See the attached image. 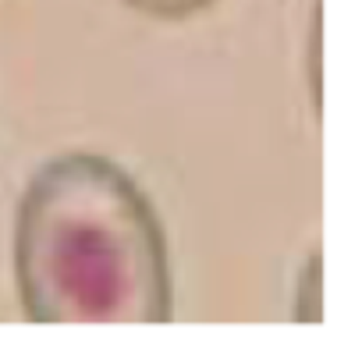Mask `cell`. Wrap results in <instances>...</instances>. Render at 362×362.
<instances>
[{
  "instance_id": "cell-2",
  "label": "cell",
  "mask_w": 362,
  "mask_h": 362,
  "mask_svg": "<svg viewBox=\"0 0 362 362\" xmlns=\"http://www.w3.org/2000/svg\"><path fill=\"white\" fill-rule=\"evenodd\" d=\"M135 15L153 18V22H189L203 11H210L217 0H121Z\"/></svg>"
},
{
  "instance_id": "cell-1",
  "label": "cell",
  "mask_w": 362,
  "mask_h": 362,
  "mask_svg": "<svg viewBox=\"0 0 362 362\" xmlns=\"http://www.w3.org/2000/svg\"><path fill=\"white\" fill-rule=\"evenodd\" d=\"M11 274L29 323H167L174 274L163 221L110 156L71 149L25 181Z\"/></svg>"
}]
</instances>
